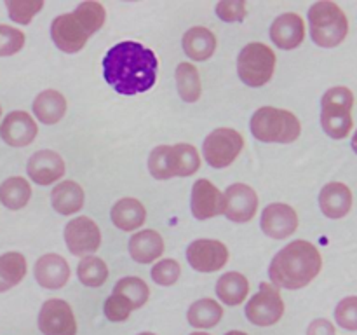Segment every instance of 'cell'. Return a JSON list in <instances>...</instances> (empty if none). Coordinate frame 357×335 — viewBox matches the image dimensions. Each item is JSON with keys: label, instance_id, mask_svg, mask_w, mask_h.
I'll return each instance as SVG.
<instances>
[{"label": "cell", "instance_id": "obj_15", "mask_svg": "<svg viewBox=\"0 0 357 335\" xmlns=\"http://www.w3.org/2000/svg\"><path fill=\"white\" fill-rule=\"evenodd\" d=\"M38 128L28 112L14 110L0 124V136L10 147H26L37 136Z\"/></svg>", "mask_w": 357, "mask_h": 335}, {"label": "cell", "instance_id": "obj_34", "mask_svg": "<svg viewBox=\"0 0 357 335\" xmlns=\"http://www.w3.org/2000/svg\"><path fill=\"white\" fill-rule=\"evenodd\" d=\"M149 170L155 180H169V178H173V145L155 147L149 157Z\"/></svg>", "mask_w": 357, "mask_h": 335}, {"label": "cell", "instance_id": "obj_2", "mask_svg": "<svg viewBox=\"0 0 357 335\" xmlns=\"http://www.w3.org/2000/svg\"><path fill=\"white\" fill-rule=\"evenodd\" d=\"M321 267L323 258L319 250L309 241L296 239L272 258L268 276L278 288L300 290L317 278Z\"/></svg>", "mask_w": 357, "mask_h": 335}, {"label": "cell", "instance_id": "obj_18", "mask_svg": "<svg viewBox=\"0 0 357 335\" xmlns=\"http://www.w3.org/2000/svg\"><path fill=\"white\" fill-rule=\"evenodd\" d=\"M271 38L279 49H296L305 38V23L295 13H284L275 17L271 27Z\"/></svg>", "mask_w": 357, "mask_h": 335}, {"label": "cell", "instance_id": "obj_37", "mask_svg": "<svg viewBox=\"0 0 357 335\" xmlns=\"http://www.w3.org/2000/svg\"><path fill=\"white\" fill-rule=\"evenodd\" d=\"M335 320L345 330H357V297H347L338 302L335 309Z\"/></svg>", "mask_w": 357, "mask_h": 335}, {"label": "cell", "instance_id": "obj_16", "mask_svg": "<svg viewBox=\"0 0 357 335\" xmlns=\"http://www.w3.org/2000/svg\"><path fill=\"white\" fill-rule=\"evenodd\" d=\"M192 215L197 220H208L223 215V194L206 178H201L192 187Z\"/></svg>", "mask_w": 357, "mask_h": 335}, {"label": "cell", "instance_id": "obj_42", "mask_svg": "<svg viewBox=\"0 0 357 335\" xmlns=\"http://www.w3.org/2000/svg\"><path fill=\"white\" fill-rule=\"evenodd\" d=\"M352 149H354V152L357 154V131L354 133V136H352Z\"/></svg>", "mask_w": 357, "mask_h": 335}, {"label": "cell", "instance_id": "obj_27", "mask_svg": "<svg viewBox=\"0 0 357 335\" xmlns=\"http://www.w3.org/2000/svg\"><path fill=\"white\" fill-rule=\"evenodd\" d=\"M26 276V260L17 251L0 255V293L20 285Z\"/></svg>", "mask_w": 357, "mask_h": 335}, {"label": "cell", "instance_id": "obj_10", "mask_svg": "<svg viewBox=\"0 0 357 335\" xmlns=\"http://www.w3.org/2000/svg\"><path fill=\"white\" fill-rule=\"evenodd\" d=\"M66 248L75 257H84L96 251L101 244L100 227L89 216H77L65 227Z\"/></svg>", "mask_w": 357, "mask_h": 335}, {"label": "cell", "instance_id": "obj_39", "mask_svg": "<svg viewBox=\"0 0 357 335\" xmlns=\"http://www.w3.org/2000/svg\"><path fill=\"white\" fill-rule=\"evenodd\" d=\"M248 7L244 0H222L216 3V16L227 23H239L246 17Z\"/></svg>", "mask_w": 357, "mask_h": 335}, {"label": "cell", "instance_id": "obj_25", "mask_svg": "<svg viewBox=\"0 0 357 335\" xmlns=\"http://www.w3.org/2000/svg\"><path fill=\"white\" fill-rule=\"evenodd\" d=\"M52 208L61 215H73L84 206V191L77 181L66 180L56 185L51 194Z\"/></svg>", "mask_w": 357, "mask_h": 335}, {"label": "cell", "instance_id": "obj_41", "mask_svg": "<svg viewBox=\"0 0 357 335\" xmlns=\"http://www.w3.org/2000/svg\"><path fill=\"white\" fill-rule=\"evenodd\" d=\"M307 335H337L335 327L331 321L319 318V320H314L312 323L307 328Z\"/></svg>", "mask_w": 357, "mask_h": 335}, {"label": "cell", "instance_id": "obj_24", "mask_svg": "<svg viewBox=\"0 0 357 335\" xmlns=\"http://www.w3.org/2000/svg\"><path fill=\"white\" fill-rule=\"evenodd\" d=\"M33 114L42 124H56L66 114V100L59 91L45 89L35 98Z\"/></svg>", "mask_w": 357, "mask_h": 335}, {"label": "cell", "instance_id": "obj_8", "mask_svg": "<svg viewBox=\"0 0 357 335\" xmlns=\"http://www.w3.org/2000/svg\"><path fill=\"white\" fill-rule=\"evenodd\" d=\"M243 147L244 138L239 131L230 128H220L206 136L204 143H202V154L209 166L222 170V168L230 166L237 159Z\"/></svg>", "mask_w": 357, "mask_h": 335}, {"label": "cell", "instance_id": "obj_4", "mask_svg": "<svg viewBox=\"0 0 357 335\" xmlns=\"http://www.w3.org/2000/svg\"><path fill=\"white\" fill-rule=\"evenodd\" d=\"M251 133L264 143H293L302 133L298 117L284 108L261 107L251 117Z\"/></svg>", "mask_w": 357, "mask_h": 335}, {"label": "cell", "instance_id": "obj_7", "mask_svg": "<svg viewBox=\"0 0 357 335\" xmlns=\"http://www.w3.org/2000/svg\"><path fill=\"white\" fill-rule=\"evenodd\" d=\"M275 70V54L267 44L251 42L237 58V73L250 87L265 86Z\"/></svg>", "mask_w": 357, "mask_h": 335}, {"label": "cell", "instance_id": "obj_12", "mask_svg": "<svg viewBox=\"0 0 357 335\" xmlns=\"http://www.w3.org/2000/svg\"><path fill=\"white\" fill-rule=\"evenodd\" d=\"M258 195L250 185L234 184L223 194V215L236 223H246L257 215Z\"/></svg>", "mask_w": 357, "mask_h": 335}, {"label": "cell", "instance_id": "obj_3", "mask_svg": "<svg viewBox=\"0 0 357 335\" xmlns=\"http://www.w3.org/2000/svg\"><path fill=\"white\" fill-rule=\"evenodd\" d=\"M107 10L100 2H82L70 14H61L51 24V37L63 52H79L87 38L105 24Z\"/></svg>", "mask_w": 357, "mask_h": 335}, {"label": "cell", "instance_id": "obj_26", "mask_svg": "<svg viewBox=\"0 0 357 335\" xmlns=\"http://www.w3.org/2000/svg\"><path fill=\"white\" fill-rule=\"evenodd\" d=\"M250 293V281L241 272H225L216 281V295L227 306H239Z\"/></svg>", "mask_w": 357, "mask_h": 335}, {"label": "cell", "instance_id": "obj_9", "mask_svg": "<svg viewBox=\"0 0 357 335\" xmlns=\"http://www.w3.org/2000/svg\"><path fill=\"white\" fill-rule=\"evenodd\" d=\"M282 314H284V302L278 286L261 283L260 292L255 293L248 302L246 318L257 327H271L281 320Z\"/></svg>", "mask_w": 357, "mask_h": 335}, {"label": "cell", "instance_id": "obj_31", "mask_svg": "<svg viewBox=\"0 0 357 335\" xmlns=\"http://www.w3.org/2000/svg\"><path fill=\"white\" fill-rule=\"evenodd\" d=\"M178 94L187 103H195L201 98L202 86L197 68L192 63H180L176 68Z\"/></svg>", "mask_w": 357, "mask_h": 335}, {"label": "cell", "instance_id": "obj_5", "mask_svg": "<svg viewBox=\"0 0 357 335\" xmlns=\"http://www.w3.org/2000/svg\"><path fill=\"white\" fill-rule=\"evenodd\" d=\"M310 37L319 47H337L349 34V21L335 2H316L309 10Z\"/></svg>", "mask_w": 357, "mask_h": 335}, {"label": "cell", "instance_id": "obj_23", "mask_svg": "<svg viewBox=\"0 0 357 335\" xmlns=\"http://www.w3.org/2000/svg\"><path fill=\"white\" fill-rule=\"evenodd\" d=\"M183 51L188 58L195 61H206L213 56L216 49V37L209 28L194 27L183 35Z\"/></svg>", "mask_w": 357, "mask_h": 335}, {"label": "cell", "instance_id": "obj_45", "mask_svg": "<svg viewBox=\"0 0 357 335\" xmlns=\"http://www.w3.org/2000/svg\"><path fill=\"white\" fill-rule=\"evenodd\" d=\"M138 335H155V334H152V332H142V334H138Z\"/></svg>", "mask_w": 357, "mask_h": 335}, {"label": "cell", "instance_id": "obj_46", "mask_svg": "<svg viewBox=\"0 0 357 335\" xmlns=\"http://www.w3.org/2000/svg\"><path fill=\"white\" fill-rule=\"evenodd\" d=\"M0 114H2V110H0Z\"/></svg>", "mask_w": 357, "mask_h": 335}, {"label": "cell", "instance_id": "obj_33", "mask_svg": "<svg viewBox=\"0 0 357 335\" xmlns=\"http://www.w3.org/2000/svg\"><path fill=\"white\" fill-rule=\"evenodd\" d=\"M173 163L174 177H190L201 166V157L195 147L188 143H178L173 145Z\"/></svg>", "mask_w": 357, "mask_h": 335}, {"label": "cell", "instance_id": "obj_20", "mask_svg": "<svg viewBox=\"0 0 357 335\" xmlns=\"http://www.w3.org/2000/svg\"><path fill=\"white\" fill-rule=\"evenodd\" d=\"M319 206L328 218H344L352 208L351 188L340 181L324 185L319 194Z\"/></svg>", "mask_w": 357, "mask_h": 335}, {"label": "cell", "instance_id": "obj_6", "mask_svg": "<svg viewBox=\"0 0 357 335\" xmlns=\"http://www.w3.org/2000/svg\"><path fill=\"white\" fill-rule=\"evenodd\" d=\"M352 107L354 94L347 87H331L321 100V126L333 140L347 138L352 129Z\"/></svg>", "mask_w": 357, "mask_h": 335}, {"label": "cell", "instance_id": "obj_22", "mask_svg": "<svg viewBox=\"0 0 357 335\" xmlns=\"http://www.w3.org/2000/svg\"><path fill=\"white\" fill-rule=\"evenodd\" d=\"M110 218L117 229L131 232L139 229L146 220V209L138 199L124 198L114 204L110 211Z\"/></svg>", "mask_w": 357, "mask_h": 335}, {"label": "cell", "instance_id": "obj_30", "mask_svg": "<svg viewBox=\"0 0 357 335\" xmlns=\"http://www.w3.org/2000/svg\"><path fill=\"white\" fill-rule=\"evenodd\" d=\"M115 295H119L121 299H124L132 309H139L146 304L150 297V288L142 278L138 276H128V278L119 279L117 285L114 286Z\"/></svg>", "mask_w": 357, "mask_h": 335}, {"label": "cell", "instance_id": "obj_40", "mask_svg": "<svg viewBox=\"0 0 357 335\" xmlns=\"http://www.w3.org/2000/svg\"><path fill=\"white\" fill-rule=\"evenodd\" d=\"M132 311L135 309H132L124 299L115 295V293H112V295L105 300V316L110 321H114V323H122V321H126Z\"/></svg>", "mask_w": 357, "mask_h": 335}, {"label": "cell", "instance_id": "obj_28", "mask_svg": "<svg viewBox=\"0 0 357 335\" xmlns=\"http://www.w3.org/2000/svg\"><path fill=\"white\" fill-rule=\"evenodd\" d=\"M223 316V307L213 299H201L188 309V323L195 328H213L220 323Z\"/></svg>", "mask_w": 357, "mask_h": 335}, {"label": "cell", "instance_id": "obj_1", "mask_svg": "<svg viewBox=\"0 0 357 335\" xmlns=\"http://www.w3.org/2000/svg\"><path fill=\"white\" fill-rule=\"evenodd\" d=\"M159 61L152 49L135 40H124L108 49L103 58L105 80L124 96L152 89Z\"/></svg>", "mask_w": 357, "mask_h": 335}, {"label": "cell", "instance_id": "obj_14", "mask_svg": "<svg viewBox=\"0 0 357 335\" xmlns=\"http://www.w3.org/2000/svg\"><path fill=\"white\" fill-rule=\"evenodd\" d=\"M260 225L261 230L272 239H286L298 227V215L289 204L274 202L261 211Z\"/></svg>", "mask_w": 357, "mask_h": 335}, {"label": "cell", "instance_id": "obj_44", "mask_svg": "<svg viewBox=\"0 0 357 335\" xmlns=\"http://www.w3.org/2000/svg\"><path fill=\"white\" fill-rule=\"evenodd\" d=\"M190 335H209V334H204V332H194V334H190Z\"/></svg>", "mask_w": 357, "mask_h": 335}, {"label": "cell", "instance_id": "obj_13", "mask_svg": "<svg viewBox=\"0 0 357 335\" xmlns=\"http://www.w3.org/2000/svg\"><path fill=\"white\" fill-rule=\"evenodd\" d=\"M187 260L195 271L215 272L225 267L229 260V250L216 239H197L188 244Z\"/></svg>", "mask_w": 357, "mask_h": 335}, {"label": "cell", "instance_id": "obj_32", "mask_svg": "<svg viewBox=\"0 0 357 335\" xmlns=\"http://www.w3.org/2000/svg\"><path fill=\"white\" fill-rule=\"evenodd\" d=\"M80 283L89 288H98L108 279V265L100 257H84L77 267Z\"/></svg>", "mask_w": 357, "mask_h": 335}, {"label": "cell", "instance_id": "obj_19", "mask_svg": "<svg viewBox=\"0 0 357 335\" xmlns=\"http://www.w3.org/2000/svg\"><path fill=\"white\" fill-rule=\"evenodd\" d=\"M35 279L42 288L59 290L68 283L70 265L61 255L47 253L35 264Z\"/></svg>", "mask_w": 357, "mask_h": 335}, {"label": "cell", "instance_id": "obj_38", "mask_svg": "<svg viewBox=\"0 0 357 335\" xmlns=\"http://www.w3.org/2000/svg\"><path fill=\"white\" fill-rule=\"evenodd\" d=\"M24 45V34L17 28L0 24V56H10L21 51Z\"/></svg>", "mask_w": 357, "mask_h": 335}, {"label": "cell", "instance_id": "obj_36", "mask_svg": "<svg viewBox=\"0 0 357 335\" xmlns=\"http://www.w3.org/2000/svg\"><path fill=\"white\" fill-rule=\"evenodd\" d=\"M181 267L173 258H164L152 267V279L160 286H171L180 279Z\"/></svg>", "mask_w": 357, "mask_h": 335}, {"label": "cell", "instance_id": "obj_21", "mask_svg": "<svg viewBox=\"0 0 357 335\" xmlns=\"http://www.w3.org/2000/svg\"><path fill=\"white\" fill-rule=\"evenodd\" d=\"M129 253L138 264H152L164 253V239L152 229L139 230L129 239Z\"/></svg>", "mask_w": 357, "mask_h": 335}, {"label": "cell", "instance_id": "obj_17", "mask_svg": "<svg viewBox=\"0 0 357 335\" xmlns=\"http://www.w3.org/2000/svg\"><path fill=\"white\" fill-rule=\"evenodd\" d=\"M26 171L37 185H51L65 174V161L54 150H38L28 161Z\"/></svg>", "mask_w": 357, "mask_h": 335}, {"label": "cell", "instance_id": "obj_35", "mask_svg": "<svg viewBox=\"0 0 357 335\" xmlns=\"http://www.w3.org/2000/svg\"><path fill=\"white\" fill-rule=\"evenodd\" d=\"M7 13L13 21L20 24H28L35 14L44 7L42 0H7Z\"/></svg>", "mask_w": 357, "mask_h": 335}, {"label": "cell", "instance_id": "obj_11", "mask_svg": "<svg viewBox=\"0 0 357 335\" xmlns=\"http://www.w3.org/2000/svg\"><path fill=\"white\" fill-rule=\"evenodd\" d=\"M38 328L44 335H77L73 311L65 300H45L38 313Z\"/></svg>", "mask_w": 357, "mask_h": 335}, {"label": "cell", "instance_id": "obj_29", "mask_svg": "<svg viewBox=\"0 0 357 335\" xmlns=\"http://www.w3.org/2000/svg\"><path fill=\"white\" fill-rule=\"evenodd\" d=\"M31 198V187L24 178L10 177L0 185V202L9 209H21Z\"/></svg>", "mask_w": 357, "mask_h": 335}, {"label": "cell", "instance_id": "obj_43", "mask_svg": "<svg viewBox=\"0 0 357 335\" xmlns=\"http://www.w3.org/2000/svg\"><path fill=\"white\" fill-rule=\"evenodd\" d=\"M225 335H248V334H244V332L241 330H232V332H227Z\"/></svg>", "mask_w": 357, "mask_h": 335}]
</instances>
